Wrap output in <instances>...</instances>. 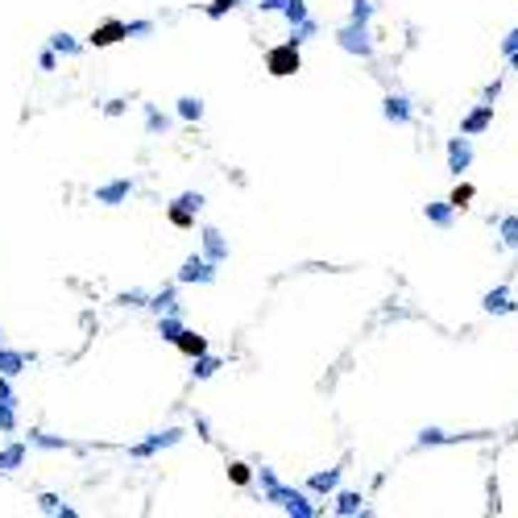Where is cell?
Returning a JSON list of instances; mask_svg holds the SVG:
<instances>
[{
  "label": "cell",
  "instance_id": "6da1fadb",
  "mask_svg": "<svg viewBox=\"0 0 518 518\" xmlns=\"http://www.w3.org/2000/svg\"><path fill=\"white\" fill-rule=\"evenodd\" d=\"M265 67H270V75H295V71H299V50H295V42H290V46L270 50Z\"/></svg>",
  "mask_w": 518,
  "mask_h": 518
},
{
  "label": "cell",
  "instance_id": "7a4b0ae2",
  "mask_svg": "<svg viewBox=\"0 0 518 518\" xmlns=\"http://www.w3.org/2000/svg\"><path fill=\"white\" fill-rule=\"evenodd\" d=\"M472 166V142H469V133H460V137H452L448 142V170H469Z\"/></svg>",
  "mask_w": 518,
  "mask_h": 518
},
{
  "label": "cell",
  "instance_id": "3957f363",
  "mask_svg": "<svg viewBox=\"0 0 518 518\" xmlns=\"http://www.w3.org/2000/svg\"><path fill=\"white\" fill-rule=\"evenodd\" d=\"M490 125H494V104H490V100H485V104H481V108H472L469 117L460 120V133H469V137H477V133H485V129H490Z\"/></svg>",
  "mask_w": 518,
  "mask_h": 518
},
{
  "label": "cell",
  "instance_id": "277c9868",
  "mask_svg": "<svg viewBox=\"0 0 518 518\" xmlns=\"http://www.w3.org/2000/svg\"><path fill=\"white\" fill-rule=\"evenodd\" d=\"M514 295H510V286H494V290H490V295H485V311H490V315H510V311H514Z\"/></svg>",
  "mask_w": 518,
  "mask_h": 518
},
{
  "label": "cell",
  "instance_id": "5b68a950",
  "mask_svg": "<svg viewBox=\"0 0 518 518\" xmlns=\"http://www.w3.org/2000/svg\"><path fill=\"white\" fill-rule=\"evenodd\" d=\"M456 212H460V208H456L452 199H448V204H427V220H431V224H440V228H452Z\"/></svg>",
  "mask_w": 518,
  "mask_h": 518
},
{
  "label": "cell",
  "instance_id": "8992f818",
  "mask_svg": "<svg viewBox=\"0 0 518 518\" xmlns=\"http://www.w3.org/2000/svg\"><path fill=\"white\" fill-rule=\"evenodd\" d=\"M365 38H369V33H365V25H361V21H353L349 29H344V33H340V42H344V50H361V54L369 50V42H365Z\"/></svg>",
  "mask_w": 518,
  "mask_h": 518
},
{
  "label": "cell",
  "instance_id": "52a82bcc",
  "mask_svg": "<svg viewBox=\"0 0 518 518\" xmlns=\"http://www.w3.org/2000/svg\"><path fill=\"white\" fill-rule=\"evenodd\" d=\"M497 236H502L506 249H518V216H502L497 220Z\"/></svg>",
  "mask_w": 518,
  "mask_h": 518
},
{
  "label": "cell",
  "instance_id": "ba28073f",
  "mask_svg": "<svg viewBox=\"0 0 518 518\" xmlns=\"http://www.w3.org/2000/svg\"><path fill=\"white\" fill-rule=\"evenodd\" d=\"M117 38H125V25H120V21H108V25H100V29H95V33H92V42H95V46H112Z\"/></svg>",
  "mask_w": 518,
  "mask_h": 518
},
{
  "label": "cell",
  "instance_id": "9c48e42d",
  "mask_svg": "<svg viewBox=\"0 0 518 518\" xmlns=\"http://www.w3.org/2000/svg\"><path fill=\"white\" fill-rule=\"evenodd\" d=\"M386 117L398 120V125H406V120H411V104H406L402 95H390V100H386Z\"/></svg>",
  "mask_w": 518,
  "mask_h": 518
},
{
  "label": "cell",
  "instance_id": "30bf717a",
  "mask_svg": "<svg viewBox=\"0 0 518 518\" xmlns=\"http://www.w3.org/2000/svg\"><path fill=\"white\" fill-rule=\"evenodd\" d=\"M179 349H183V353H204V340L191 336V332H183V336H179Z\"/></svg>",
  "mask_w": 518,
  "mask_h": 518
},
{
  "label": "cell",
  "instance_id": "8fae6325",
  "mask_svg": "<svg viewBox=\"0 0 518 518\" xmlns=\"http://www.w3.org/2000/svg\"><path fill=\"white\" fill-rule=\"evenodd\" d=\"M448 440H452V435H448V431H440V427H427L423 435H419V444H448Z\"/></svg>",
  "mask_w": 518,
  "mask_h": 518
},
{
  "label": "cell",
  "instance_id": "7c38bea8",
  "mask_svg": "<svg viewBox=\"0 0 518 518\" xmlns=\"http://www.w3.org/2000/svg\"><path fill=\"white\" fill-rule=\"evenodd\" d=\"M448 199H452V204H456V208H469V199H472V187H469V183H460V187L452 191V195H448Z\"/></svg>",
  "mask_w": 518,
  "mask_h": 518
},
{
  "label": "cell",
  "instance_id": "4fadbf2b",
  "mask_svg": "<svg viewBox=\"0 0 518 518\" xmlns=\"http://www.w3.org/2000/svg\"><path fill=\"white\" fill-rule=\"evenodd\" d=\"M361 510V497L356 494H340V514H356Z\"/></svg>",
  "mask_w": 518,
  "mask_h": 518
},
{
  "label": "cell",
  "instance_id": "5bb4252c",
  "mask_svg": "<svg viewBox=\"0 0 518 518\" xmlns=\"http://www.w3.org/2000/svg\"><path fill=\"white\" fill-rule=\"evenodd\" d=\"M514 50H518V25L506 33V38H502V54H514Z\"/></svg>",
  "mask_w": 518,
  "mask_h": 518
},
{
  "label": "cell",
  "instance_id": "9a60e30c",
  "mask_svg": "<svg viewBox=\"0 0 518 518\" xmlns=\"http://www.w3.org/2000/svg\"><path fill=\"white\" fill-rule=\"evenodd\" d=\"M369 17V0H356V9H353V21H365Z\"/></svg>",
  "mask_w": 518,
  "mask_h": 518
},
{
  "label": "cell",
  "instance_id": "2e32d148",
  "mask_svg": "<svg viewBox=\"0 0 518 518\" xmlns=\"http://www.w3.org/2000/svg\"><path fill=\"white\" fill-rule=\"evenodd\" d=\"M336 485V472H324V477H315V490H332Z\"/></svg>",
  "mask_w": 518,
  "mask_h": 518
},
{
  "label": "cell",
  "instance_id": "e0dca14e",
  "mask_svg": "<svg viewBox=\"0 0 518 518\" xmlns=\"http://www.w3.org/2000/svg\"><path fill=\"white\" fill-rule=\"evenodd\" d=\"M233 481H240V485L249 481V472H245V465H233Z\"/></svg>",
  "mask_w": 518,
  "mask_h": 518
},
{
  "label": "cell",
  "instance_id": "ac0fdd59",
  "mask_svg": "<svg viewBox=\"0 0 518 518\" xmlns=\"http://www.w3.org/2000/svg\"><path fill=\"white\" fill-rule=\"evenodd\" d=\"M506 58H510V67L518 71V50H514V54H506Z\"/></svg>",
  "mask_w": 518,
  "mask_h": 518
},
{
  "label": "cell",
  "instance_id": "d6986e66",
  "mask_svg": "<svg viewBox=\"0 0 518 518\" xmlns=\"http://www.w3.org/2000/svg\"><path fill=\"white\" fill-rule=\"evenodd\" d=\"M228 4H233V0H216V9H228Z\"/></svg>",
  "mask_w": 518,
  "mask_h": 518
}]
</instances>
